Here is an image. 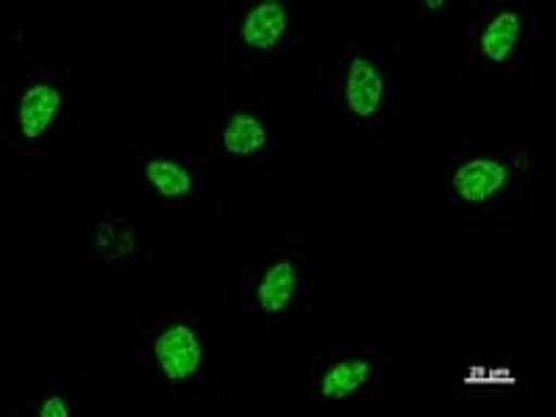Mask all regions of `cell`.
<instances>
[{
	"mask_svg": "<svg viewBox=\"0 0 556 417\" xmlns=\"http://www.w3.org/2000/svg\"><path fill=\"white\" fill-rule=\"evenodd\" d=\"M287 28H290V17H287L285 3L265 0V3L248 9V14L242 17L240 37L248 51L267 53L285 42Z\"/></svg>",
	"mask_w": 556,
	"mask_h": 417,
	"instance_id": "5b68a950",
	"label": "cell"
},
{
	"mask_svg": "<svg viewBox=\"0 0 556 417\" xmlns=\"http://www.w3.org/2000/svg\"><path fill=\"white\" fill-rule=\"evenodd\" d=\"M374 376V365L365 359H348L337 362L334 367H329L320 379V395L331 401L351 399L354 392H359L362 387L370 381Z\"/></svg>",
	"mask_w": 556,
	"mask_h": 417,
	"instance_id": "9c48e42d",
	"label": "cell"
},
{
	"mask_svg": "<svg viewBox=\"0 0 556 417\" xmlns=\"http://www.w3.org/2000/svg\"><path fill=\"white\" fill-rule=\"evenodd\" d=\"M203 362H206V348L192 323H170L153 340V365L159 376L170 384H187L198 379Z\"/></svg>",
	"mask_w": 556,
	"mask_h": 417,
	"instance_id": "6da1fadb",
	"label": "cell"
},
{
	"mask_svg": "<svg viewBox=\"0 0 556 417\" xmlns=\"http://www.w3.org/2000/svg\"><path fill=\"white\" fill-rule=\"evenodd\" d=\"M59 109H62V92L53 84H31L17 109L20 137L26 142H39L45 134L51 131L53 121L59 117Z\"/></svg>",
	"mask_w": 556,
	"mask_h": 417,
	"instance_id": "8992f818",
	"label": "cell"
},
{
	"mask_svg": "<svg viewBox=\"0 0 556 417\" xmlns=\"http://www.w3.org/2000/svg\"><path fill=\"white\" fill-rule=\"evenodd\" d=\"M520 37H523V17L518 12L506 9V12L493 14V20L486 23L484 34H481V56L493 67H506L518 51Z\"/></svg>",
	"mask_w": 556,
	"mask_h": 417,
	"instance_id": "52a82bcc",
	"label": "cell"
},
{
	"mask_svg": "<svg viewBox=\"0 0 556 417\" xmlns=\"http://www.w3.org/2000/svg\"><path fill=\"white\" fill-rule=\"evenodd\" d=\"M267 146V128L260 114L237 112L223 128V148L231 156H253Z\"/></svg>",
	"mask_w": 556,
	"mask_h": 417,
	"instance_id": "ba28073f",
	"label": "cell"
},
{
	"mask_svg": "<svg viewBox=\"0 0 556 417\" xmlns=\"http://www.w3.org/2000/svg\"><path fill=\"white\" fill-rule=\"evenodd\" d=\"M37 412L42 417H67L70 406H67V401L62 399V395H51V399H45L42 404H39Z\"/></svg>",
	"mask_w": 556,
	"mask_h": 417,
	"instance_id": "7c38bea8",
	"label": "cell"
},
{
	"mask_svg": "<svg viewBox=\"0 0 556 417\" xmlns=\"http://www.w3.org/2000/svg\"><path fill=\"white\" fill-rule=\"evenodd\" d=\"M451 184H454V192L462 203L479 206V203L493 201L509 184V165L501 159H473L454 173Z\"/></svg>",
	"mask_w": 556,
	"mask_h": 417,
	"instance_id": "277c9868",
	"label": "cell"
},
{
	"mask_svg": "<svg viewBox=\"0 0 556 417\" xmlns=\"http://www.w3.org/2000/svg\"><path fill=\"white\" fill-rule=\"evenodd\" d=\"M96 251L101 253L103 262H121L134 256L139 251V237L126 220H103L98 226V235H96Z\"/></svg>",
	"mask_w": 556,
	"mask_h": 417,
	"instance_id": "30bf717a",
	"label": "cell"
},
{
	"mask_svg": "<svg viewBox=\"0 0 556 417\" xmlns=\"http://www.w3.org/2000/svg\"><path fill=\"white\" fill-rule=\"evenodd\" d=\"M384 76H381V70L376 67L374 59L356 53V56L348 62L345 87H342V98H345V106L348 112H351V117H356L359 123L376 121L381 106H384Z\"/></svg>",
	"mask_w": 556,
	"mask_h": 417,
	"instance_id": "7a4b0ae2",
	"label": "cell"
},
{
	"mask_svg": "<svg viewBox=\"0 0 556 417\" xmlns=\"http://www.w3.org/2000/svg\"><path fill=\"white\" fill-rule=\"evenodd\" d=\"M304 285V265L295 256H276L256 285V304L265 315H281L295 304Z\"/></svg>",
	"mask_w": 556,
	"mask_h": 417,
	"instance_id": "3957f363",
	"label": "cell"
},
{
	"mask_svg": "<svg viewBox=\"0 0 556 417\" xmlns=\"http://www.w3.org/2000/svg\"><path fill=\"white\" fill-rule=\"evenodd\" d=\"M146 176L153 190L162 198H167V201H181V198L192 192L190 170L178 165V162H170V159H153V162H148Z\"/></svg>",
	"mask_w": 556,
	"mask_h": 417,
	"instance_id": "8fae6325",
	"label": "cell"
}]
</instances>
